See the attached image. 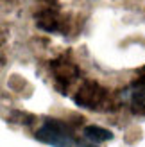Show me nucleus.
<instances>
[{
    "mask_svg": "<svg viewBox=\"0 0 145 147\" xmlns=\"http://www.w3.org/2000/svg\"><path fill=\"white\" fill-rule=\"evenodd\" d=\"M36 136H38L41 142L50 144L54 147H72L74 145V140L66 135V131L63 129V126L59 122H47L45 126L38 131Z\"/></svg>",
    "mask_w": 145,
    "mask_h": 147,
    "instance_id": "nucleus-1",
    "label": "nucleus"
},
{
    "mask_svg": "<svg viewBox=\"0 0 145 147\" xmlns=\"http://www.w3.org/2000/svg\"><path fill=\"white\" fill-rule=\"evenodd\" d=\"M84 136L88 138V140H91L93 144L107 142V140H111V138H113L111 131H107L104 127H99V126H88V127H84Z\"/></svg>",
    "mask_w": 145,
    "mask_h": 147,
    "instance_id": "nucleus-2",
    "label": "nucleus"
},
{
    "mask_svg": "<svg viewBox=\"0 0 145 147\" xmlns=\"http://www.w3.org/2000/svg\"><path fill=\"white\" fill-rule=\"evenodd\" d=\"M83 147H90V145H83Z\"/></svg>",
    "mask_w": 145,
    "mask_h": 147,
    "instance_id": "nucleus-3",
    "label": "nucleus"
}]
</instances>
